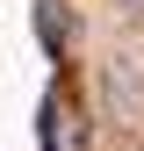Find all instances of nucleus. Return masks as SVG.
I'll return each instance as SVG.
<instances>
[{
	"label": "nucleus",
	"instance_id": "f257e3e1",
	"mask_svg": "<svg viewBox=\"0 0 144 151\" xmlns=\"http://www.w3.org/2000/svg\"><path fill=\"white\" fill-rule=\"evenodd\" d=\"M43 151H86V122H79V108L65 101V93H43Z\"/></svg>",
	"mask_w": 144,
	"mask_h": 151
},
{
	"label": "nucleus",
	"instance_id": "f03ea898",
	"mask_svg": "<svg viewBox=\"0 0 144 151\" xmlns=\"http://www.w3.org/2000/svg\"><path fill=\"white\" fill-rule=\"evenodd\" d=\"M36 36H43V50L65 43V0H36Z\"/></svg>",
	"mask_w": 144,
	"mask_h": 151
}]
</instances>
